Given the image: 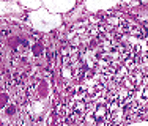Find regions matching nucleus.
I'll return each mask as SVG.
<instances>
[{
    "label": "nucleus",
    "mask_w": 148,
    "mask_h": 126,
    "mask_svg": "<svg viewBox=\"0 0 148 126\" xmlns=\"http://www.w3.org/2000/svg\"><path fill=\"white\" fill-rule=\"evenodd\" d=\"M27 17H29L30 25L36 32H41V33H49V32L62 27V24H63L62 14L49 13L46 8H40L36 11H29Z\"/></svg>",
    "instance_id": "obj_1"
},
{
    "label": "nucleus",
    "mask_w": 148,
    "mask_h": 126,
    "mask_svg": "<svg viewBox=\"0 0 148 126\" xmlns=\"http://www.w3.org/2000/svg\"><path fill=\"white\" fill-rule=\"evenodd\" d=\"M77 0H43V8L54 14H68L77 6Z\"/></svg>",
    "instance_id": "obj_2"
},
{
    "label": "nucleus",
    "mask_w": 148,
    "mask_h": 126,
    "mask_svg": "<svg viewBox=\"0 0 148 126\" xmlns=\"http://www.w3.org/2000/svg\"><path fill=\"white\" fill-rule=\"evenodd\" d=\"M121 0H84V8L88 13H99V11H107L118 5Z\"/></svg>",
    "instance_id": "obj_3"
},
{
    "label": "nucleus",
    "mask_w": 148,
    "mask_h": 126,
    "mask_svg": "<svg viewBox=\"0 0 148 126\" xmlns=\"http://www.w3.org/2000/svg\"><path fill=\"white\" fill-rule=\"evenodd\" d=\"M25 10L17 3V0H5L0 2V17L8 16H22Z\"/></svg>",
    "instance_id": "obj_4"
},
{
    "label": "nucleus",
    "mask_w": 148,
    "mask_h": 126,
    "mask_svg": "<svg viewBox=\"0 0 148 126\" xmlns=\"http://www.w3.org/2000/svg\"><path fill=\"white\" fill-rule=\"evenodd\" d=\"M17 3L27 11H36L43 8V0H17Z\"/></svg>",
    "instance_id": "obj_5"
},
{
    "label": "nucleus",
    "mask_w": 148,
    "mask_h": 126,
    "mask_svg": "<svg viewBox=\"0 0 148 126\" xmlns=\"http://www.w3.org/2000/svg\"><path fill=\"white\" fill-rule=\"evenodd\" d=\"M126 126H148V121L143 120V121H136V123H129Z\"/></svg>",
    "instance_id": "obj_6"
},
{
    "label": "nucleus",
    "mask_w": 148,
    "mask_h": 126,
    "mask_svg": "<svg viewBox=\"0 0 148 126\" xmlns=\"http://www.w3.org/2000/svg\"><path fill=\"white\" fill-rule=\"evenodd\" d=\"M0 2H5V0H0Z\"/></svg>",
    "instance_id": "obj_7"
},
{
    "label": "nucleus",
    "mask_w": 148,
    "mask_h": 126,
    "mask_svg": "<svg viewBox=\"0 0 148 126\" xmlns=\"http://www.w3.org/2000/svg\"><path fill=\"white\" fill-rule=\"evenodd\" d=\"M147 121H148V120H147Z\"/></svg>",
    "instance_id": "obj_8"
}]
</instances>
